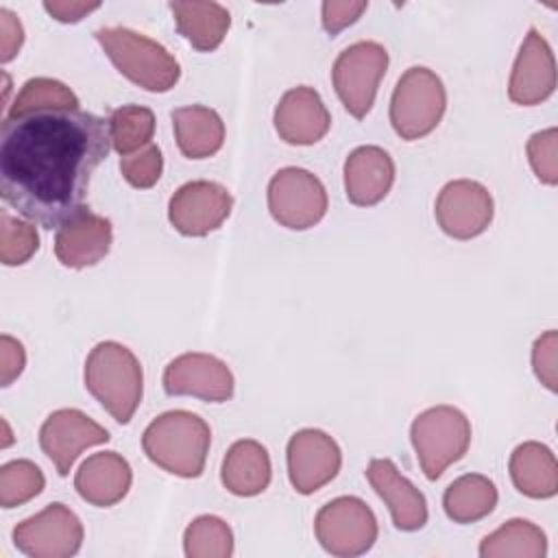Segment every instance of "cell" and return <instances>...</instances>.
<instances>
[{"label":"cell","instance_id":"obj_1","mask_svg":"<svg viewBox=\"0 0 558 558\" xmlns=\"http://www.w3.org/2000/svg\"><path fill=\"white\" fill-rule=\"evenodd\" d=\"M111 148L109 120L81 109L4 116L2 201L44 229L85 209L94 170Z\"/></svg>","mask_w":558,"mask_h":558},{"label":"cell","instance_id":"obj_2","mask_svg":"<svg viewBox=\"0 0 558 558\" xmlns=\"http://www.w3.org/2000/svg\"><path fill=\"white\" fill-rule=\"evenodd\" d=\"M211 429L194 412L170 410L148 423L142 434L146 458L177 477H198L205 471Z\"/></svg>","mask_w":558,"mask_h":558},{"label":"cell","instance_id":"obj_3","mask_svg":"<svg viewBox=\"0 0 558 558\" xmlns=\"http://www.w3.org/2000/svg\"><path fill=\"white\" fill-rule=\"evenodd\" d=\"M87 392L122 425H126L142 403L144 371L135 353L116 342L102 340L94 344L85 360Z\"/></svg>","mask_w":558,"mask_h":558},{"label":"cell","instance_id":"obj_4","mask_svg":"<svg viewBox=\"0 0 558 558\" xmlns=\"http://www.w3.org/2000/svg\"><path fill=\"white\" fill-rule=\"evenodd\" d=\"M94 37L116 70L146 92H170L181 78V65L174 54L144 33L124 26H105Z\"/></svg>","mask_w":558,"mask_h":558},{"label":"cell","instance_id":"obj_5","mask_svg":"<svg viewBox=\"0 0 558 558\" xmlns=\"http://www.w3.org/2000/svg\"><path fill=\"white\" fill-rule=\"evenodd\" d=\"M410 440L423 475L434 482L466 453L471 445V423L466 414L453 405H432L414 416Z\"/></svg>","mask_w":558,"mask_h":558},{"label":"cell","instance_id":"obj_6","mask_svg":"<svg viewBox=\"0 0 558 558\" xmlns=\"http://www.w3.org/2000/svg\"><path fill=\"white\" fill-rule=\"evenodd\" d=\"M447 109V89L436 72L423 65L408 68L390 96V124L395 133L414 142L429 135Z\"/></svg>","mask_w":558,"mask_h":558},{"label":"cell","instance_id":"obj_7","mask_svg":"<svg viewBox=\"0 0 558 558\" xmlns=\"http://www.w3.org/2000/svg\"><path fill=\"white\" fill-rule=\"evenodd\" d=\"M314 534L320 547L340 558L366 554L379 534L375 512L353 495L327 501L314 517Z\"/></svg>","mask_w":558,"mask_h":558},{"label":"cell","instance_id":"obj_8","mask_svg":"<svg viewBox=\"0 0 558 558\" xmlns=\"http://www.w3.org/2000/svg\"><path fill=\"white\" fill-rule=\"evenodd\" d=\"M388 70V50L377 41H355L333 61L331 83L344 109L362 120L373 109L379 83Z\"/></svg>","mask_w":558,"mask_h":558},{"label":"cell","instance_id":"obj_9","mask_svg":"<svg viewBox=\"0 0 558 558\" xmlns=\"http://www.w3.org/2000/svg\"><path fill=\"white\" fill-rule=\"evenodd\" d=\"M266 198L270 216L292 231H305L318 225L329 205L323 181L296 166L281 168L272 174Z\"/></svg>","mask_w":558,"mask_h":558},{"label":"cell","instance_id":"obj_10","mask_svg":"<svg viewBox=\"0 0 558 558\" xmlns=\"http://www.w3.org/2000/svg\"><path fill=\"white\" fill-rule=\"evenodd\" d=\"M83 536L81 519L61 501L48 504L13 527L15 547L31 558H70L81 549Z\"/></svg>","mask_w":558,"mask_h":558},{"label":"cell","instance_id":"obj_11","mask_svg":"<svg viewBox=\"0 0 558 558\" xmlns=\"http://www.w3.org/2000/svg\"><path fill=\"white\" fill-rule=\"evenodd\" d=\"M434 216L442 233L453 240L482 235L495 216L490 192L473 179H453L436 196Z\"/></svg>","mask_w":558,"mask_h":558},{"label":"cell","instance_id":"obj_12","mask_svg":"<svg viewBox=\"0 0 558 558\" xmlns=\"http://www.w3.org/2000/svg\"><path fill=\"white\" fill-rule=\"evenodd\" d=\"M170 397H196L211 403H225L233 397L235 379L231 368L209 353H181L170 360L161 377Z\"/></svg>","mask_w":558,"mask_h":558},{"label":"cell","instance_id":"obj_13","mask_svg":"<svg viewBox=\"0 0 558 558\" xmlns=\"http://www.w3.org/2000/svg\"><path fill=\"white\" fill-rule=\"evenodd\" d=\"M233 207L231 192L216 181H187L168 203L170 225L187 238H203L229 218Z\"/></svg>","mask_w":558,"mask_h":558},{"label":"cell","instance_id":"obj_14","mask_svg":"<svg viewBox=\"0 0 558 558\" xmlns=\"http://www.w3.org/2000/svg\"><path fill=\"white\" fill-rule=\"evenodd\" d=\"M286 462L292 488L301 495H312L338 475L342 451L327 432L305 427L290 436Z\"/></svg>","mask_w":558,"mask_h":558},{"label":"cell","instance_id":"obj_15","mask_svg":"<svg viewBox=\"0 0 558 558\" xmlns=\"http://www.w3.org/2000/svg\"><path fill=\"white\" fill-rule=\"evenodd\" d=\"M109 440V432L76 408L50 412L39 427V447L59 475H68L85 449Z\"/></svg>","mask_w":558,"mask_h":558},{"label":"cell","instance_id":"obj_16","mask_svg":"<svg viewBox=\"0 0 558 558\" xmlns=\"http://www.w3.org/2000/svg\"><path fill=\"white\" fill-rule=\"evenodd\" d=\"M556 89V59L547 39L530 28L512 65L508 98L521 107H534L547 100Z\"/></svg>","mask_w":558,"mask_h":558},{"label":"cell","instance_id":"obj_17","mask_svg":"<svg viewBox=\"0 0 558 558\" xmlns=\"http://www.w3.org/2000/svg\"><path fill=\"white\" fill-rule=\"evenodd\" d=\"M272 122L286 144L312 146L327 135L331 116L314 87L296 85L279 98Z\"/></svg>","mask_w":558,"mask_h":558},{"label":"cell","instance_id":"obj_18","mask_svg":"<svg viewBox=\"0 0 558 558\" xmlns=\"http://www.w3.org/2000/svg\"><path fill=\"white\" fill-rule=\"evenodd\" d=\"M113 242L111 220L89 207L68 218L54 233V255L65 268H87L107 257Z\"/></svg>","mask_w":558,"mask_h":558},{"label":"cell","instance_id":"obj_19","mask_svg":"<svg viewBox=\"0 0 558 558\" xmlns=\"http://www.w3.org/2000/svg\"><path fill=\"white\" fill-rule=\"evenodd\" d=\"M366 480L390 510L392 523L401 532H416L427 523L425 495L397 469L390 458H373Z\"/></svg>","mask_w":558,"mask_h":558},{"label":"cell","instance_id":"obj_20","mask_svg":"<svg viewBox=\"0 0 558 558\" xmlns=\"http://www.w3.org/2000/svg\"><path fill=\"white\" fill-rule=\"evenodd\" d=\"M395 183V161L381 146H357L344 159V194L357 207L384 201Z\"/></svg>","mask_w":558,"mask_h":558},{"label":"cell","instance_id":"obj_21","mask_svg":"<svg viewBox=\"0 0 558 558\" xmlns=\"http://www.w3.org/2000/svg\"><path fill=\"white\" fill-rule=\"evenodd\" d=\"M133 484V471L126 458L118 451L92 453L74 475L78 497L96 508H111L120 504Z\"/></svg>","mask_w":558,"mask_h":558},{"label":"cell","instance_id":"obj_22","mask_svg":"<svg viewBox=\"0 0 558 558\" xmlns=\"http://www.w3.org/2000/svg\"><path fill=\"white\" fill-rule=\"evenodd\" d=\"M270 477L272 464L268 449L262 442L242 438L227 449L220 466V482L231 495L255 497L268 488Z\"/></svg>","mask_w":558,"mask_h":558},{"label":"cell","instance_id":"obj_23","mask_svg":"<svg viewBox=\"0 0 558 558\" xmlns=\"http://www.w3.org/2000/svg\"><path fill=\"white\" fill-rule=\"evenodd\" d=\"M508 471L514 488L530 499H549L558 493L556 456L538 440L517 445L510 453Z\"/></svg>","mask_w":558,"mask_h":558},{"label":"cell","instance_id":"obj_24","mask_svg":"<svg viewBox=\"0 0 558 558\" xmlns=\"http://www.w3.org/2000/svg\"><path fill=\"white\" fill-rule=\"evenodd\" d=\"M179 150L187 159L214 157L225 144V122L220 113L205 105H185L170 113Z\"/></svg>","mask_w":558,"mask_h":558},{"label":"cell","instance_id":"obj_25","mask_svg":"<svg viewBox=\"0 0 558 558\" xmlns=\"http://www.w3.org/2000/svg\"><path fill=\"white\" fill-rule=\"evenodd\" d=\"M168 7L174 15L179 35H183L198 52L216 50L231 26L227 7L214 0H179Z\"/></svg>","mask_w":558,"mask_h":558},{"label":"cell","instance_id":"obj_26","mask_svg":"<svg viewBox=\"0 0 558 558\" xmlns=\"http://www.w3.org/2000/svg\"><path fill=\"white\" fill-rule=\"evenodd\" d=\"M499 493L490 477L482 473H464L453 480L442 493L445 514L460 525L482 521L497 506Z\"/></svg>","mask_w":558,"mask_h":558},{"label":"cell","instance_id":"obj_27","mask_svg":"<svg viewBox=\"0 0 558 558\" xmlns=\"http://www.w3.org/2000/svg\"><path fill=\"white\" fill-rule=\"evenodd\" d=\"M545 554L547 536L527 519H510L480 543L482 558H543Z\"/></svg>","mask_w":558,"mask_h":558},{"label":"cell","instance_id":"obj_28","mask_svg":"<svg viewBox=\"0 0 558 558\" xmlns=\"http://www.w3.org/2000/svg\"><path fill=\"white\" fill-rule=\"evenodd\" d=\"M111 148L126 157L148 146L155 135V113L142 105H122L109 116Z\"/></svg>","mask_w":558,"mask_h":558},{"label":"cell","instance_id":"obj_29","mask_svg":"<svg viewBox=\"0 0 558 558\" xmlns=\"http://www.w3.org/2000/svg\"><path fill=\"white\" fill-rule=\"evenodd\" d=\"M52 109H78V98L65 83L50 76H35L22 85L4 116H24Z\"/></svg>","mask_w":558,"mask_h":558},{"label":"cell","instance_id":"obj_30","mask_svg":"<svg viewBox=\"0 0 558 558\" xmlns=\"http://www.w3.org/2000/svg\"><path fill=\"white\" fill-rule=\"evenodd\" d=\"M187 558H229L233 554V532L216 514L196 517L183 532Z\"/></svg>","mask_w":558,"mask_h":558},{"label":"cell","instance_id":"obj_31","mask_svg":"<svg viewBox=\"0 0 558 558\" xmlns=\"http://www.w3.org/2000/svg\"><path fill=\"white\" fill-rule=\"evenodd\" d=\"M46 486L41 469L31 460H11L0 469V506L15 508L37 497Z\"/></svg>","mask_w":558,"mask_h":558},{"label":"cell","instance_id":"obj_32","mask_svg":"<svg viewBox=\"0 0 558 558\" xmlns=\"http://www.w3.org/2000/svg\"><path fill=\"white\" fill-rule=\"evenodd\" d=\"M39 251L35 222L0 211V259L4 266H22Z\"/></svg>","mask_w":558,"mask_h":558},{"label":"cell","instance_id":"obj_33","mask_svg":"<svg viewBox=\"0 0 558 558\" xmlns=\"http://www.w3.org/2000/svg\"><path fill=\"white\" fill-rule=\"evenodd\" d=\"M527 161L536 174V179L545 185L558 183V129L549 126L545 131H536L530 135L525 144Z\"/></svg>","mask_w":558,"mask_h":558},{"label":"cell","instance_id":"obj_34","mask_svg":"<svg viewBox=\"0 0 558 558\" xmlns=\"http://www.w3.org/2000/svg\"><path fill=\"white\" fill-rule=\"evenodd\" d=\"M120 172L124 181L137 190L153 187L163 172V157L157 144H148L137 153L120 157Z\"/></svg>","mask_w":558,"mask_h":558},{"label":"cell","instance_id":"obj_35","mask_svg":"<svg viewBox=\"0 0 558 558\" xmlns=\"http://www.w3.org/2000/svg\"><path fill=\"white\" fill-rule=\"evenodd\" d=\"M556 364H558V333L556 329L545 331L532 344V368L538 381L556 392Z\"/></svg>","mask_w":558,"mask_h":558},{"label":"cell","instance_id":"obj_36","mask_svg":"<svg viewBox=\"0 0 558 558\" xmlns=\"http://www.w3.org/2000/svg\"><path fill=\"white\" fill-rule=\"evenodd\" d=\"M368 9V2H351V0H327L320 7V22L323 28L333 37L347 26L355 24L362 13Z\"/></svg>","mask_w":558,"mask_h":558},{"label":"cell","instance_id":"obj_37","mask_svg":"<svg viewBox=\"0 0 558 558\" xmlns=\"http://www.w3.org/2000/svg\"><path fill=\"white\" fill-rule=\"evenodd\" d=\"M26 366V351L20 340L9 333L0 336V384L11 386Z\"/></svg>","mask_w":558,"mask_h":558},{"label":"cell","instance_id":"obj_38","mask_svg":"<svg viewBox=\"0 0 558 558\" xmlns=\"http://www.w3.org/2000/svg\"><path fill=\"white\" fill-rule=\"evenodd\" d=\"M22 44H24L22 22L13 11L2 7L0 9V61L9 63L11 59H15Z\"/></svg>","mask_w":558,"mask_h":558},{"label":"cell","instance_id":"obj_39","mask_svg":"<svg viewBox=\"0 0 558 558\" xmlns=\"http://www.w3.org/2000/svg\"><path fill=\"white\" fill-rule=\"evenodd\" d=\"M44 9L50 17L63 24H76L92 11L100 9V2H81V0H46Z\"/></svg>","mask_w":558,"mask_h":558}]
</instances>
